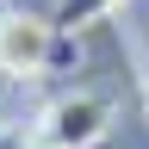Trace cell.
I'll use <instances>...</instances> for the list:
<instances>
[{
	"mask_svg": "<svg viewBox=\"0 0 149 149\" xmlns=\"http://www.w3.org/2000/svg\"><path fill=\"white\" fill-rule=\"evenodd\" d=\"M56 44H62V31H56L50 19H37V13H0V74H13V81L44 74L56 62Z\"/></svg>",
	"mask_w": 149,
	"mask_h": 149,
	"instance_id": "7a4b0ae2",
	"label": "cell"
},
{
	"mask_svg": "<svg viewBox=\"0 0 149 149\" xmlns=\"http://www.w3.org/2000/svg\"><path fill=\"white\" fill-rule=\"evenodd\" d=\"M112 6H118V0H56V13H50V25L74 37L81 25H93V19H106Z\"/></svg>",
	"mask_w": 149,
	"mask_h": 149,
	"instance_id": "3957f363",
	"label": "cell"
},
{
	"mask_svg": "<svg viewBox=\"0 0 149 149\" xmlns=\"http://www.w3.org/2000/svg\"><path fill=\"white\" fill-rule=\"evenodd\" d=\"M0 149H37V143H31V130H19V124H0Z\"/></svg>",
	"mask_w": 149,
	"mask_h": 149,
	"instance_id": "277c9868",
	"label": "cell"
},
{
	"mask_svg": "<svg viewBox=\"0 0 149 149\" xmlns=\"http://www.w3.org/2000/svg\"><path fill=\"white\" fill-rule=\"evenodd\" d=\"M143 112H149V87H143Z\"/></svg>",
	"mask_w": 149,
	"mask_h": 149,
	"instance_id": "5b68a950",
	"label": "cell"
},
{
	"mask_svg": "<svg viewBox=\"0 0 149 149\" xmlns=\"http://www.w3.org/2000/svg\"><path fill=\"white\" fill-rule=\"evenodd\" d=\"M31 143L37 149H93V143H112V106L100 93H62L31 124Z\"/></svg>",
	"mask_w": 149,
	"mask_h": 149,
	"instance_id": "6da1fadb",
	"label": "cell"
},
{
	"mask_svg": "<svg viewBox=\"0 0 149 149\" xmlns=\"http://www.w3.org/2000/svg\"><path fill=\"white\" fill-rule=\"evenodd\" d=\"M93 149H112V143H93Z\"/></svg>",
	"mask_w": 149,
	"mask_h": 149,
	"instance_id": "8992f818",
	"label": "cell"
}]
</instances>
